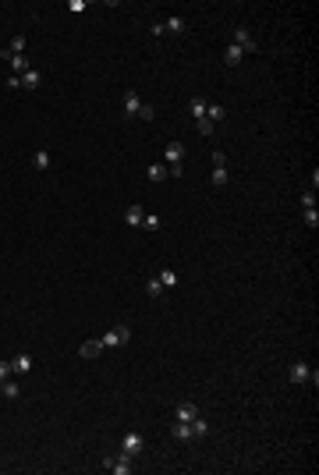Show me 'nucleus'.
I'll return each mask as SVG.
<instances>
[{"instance_id":"nucleus-1","label":"nucleus","mask_w":319,"mask_h":475,"mask_svg":"<svg viewBox=\"0 0 319 475\" xmlns=\"http://www.w3.org/2000/svg\"><path fill=\"white\" fill-rule=\"evenodd\" d=\"M128 340H131V326H128V323H117L114 330H107V333L99 337L103 348H121V344H128Z\"/></svg>"},{"instance_id":"nucleus-2","label":"nucleus","mask_w":319,"mask_h":475,"mask_svg":"<svg viewBox=\"0 0 319 475\" xmlns=\"http://www.w3.org/2000/svg\"><path fill=\"white\" fill-rule=\"evenodd\" d=\"M103 468L114 475H131V454H121V458H107Z\"/></svg>"},{"instance_id":"nucleus-3","label":"nucleus","mask_w":319,"mask_h":475,"mask_svg":"<svg viewBox=\"0 0 319 475\" xmlns=\"http://www.w3.org/2000/svg\"><path fill=\"white\" fill-rule=\"evenodd\" d=\"M234 46H238L241 54H255V39H252V32L241 25V29H234Z\"/></svg>"},{"instance_id":"nucleus-4","label":"nucleus","mask_w":319,"mask_h":475,"mask_svg":"<svg viewBox=\"0 0 319 475\" xmlns=\"http://www.w3.org/2000/svg\"><path fill=\"white\" fill-rule=\"evenodd\" d=\"M0 61H11L14 75H25V71H29V64H25V57H21V54H11V50H0Z\"/></svg>"},{"instance_id":"nucleus-5","label":"nucleus","mask_w":319,"mask_h":475,"mask_svg":"<svg viewBox=\"0 0 319 475\" xmlns=\"http://www.w3.org/2000/svg\"><path fill=\"white\" fill-rule=\"evenodd\" d=\"M309 373H312V369H309L305 362H295L287 376H291V383H309Z\"/></svg>"},{"instance_id":"nucleus-6","label":"nucleus","mask_w":319,"mask_h":475,"mask_svg":"<svg viewBox=\"0 0 319 475\" xmlns=\"http://www.w3.org/2000/svg\"><path fill=\"white\" fill-rule=\"evenodd\" d=\"M163 156H167V163H181V160H184V146H181V142H167Z\"/></svg>"},{"instance_id":"nucleus-7","label":"nucleus","mask_w":319,"mask_h":475,"mask_svg":"<svg viewBox=\"0 0 319 475\" xmlns=\"http://www.w3.org/2000/svg\"><path fill=\"white\" fill-rule=\"evenodd\" d=\"M39 85H43V75H39V71H32V68H29V71L21 75V89H29V92H36Z\"/></svg>"},{"instance_id":"nucleus-8","label":"nucleus","mask_w":319,"mask_h":475,"mask_svg":"<svg viewBox=\"0 0 319 475\" xmlns=\"http://www.w3.org/2000/svg\"><path fill=\"white\" fill-rule=\"evenodd\" d=\"M124 110H128L131 117H139V110H142V99H139V92H131V89L124 92Z\"/></svg>"},{"instance_id":"nucleus-9","label":"nucleus","mask_w":319,"mask_h":475,"mask_svg":"<svg viewBox=\"0 0 319 475\" xmlns=\"http://www.w3.org/2000/svg\"><path fill=\"white\" fill-rule=\"evenodd\" d=\"M124 454H131V458L142 454V436H139V433H128V436H124Z\"/></svg>"},{"instance_id":"nucleus-10","label":"nucleus","mask_w":319,"mask_h":475,"mask_svg":"<svg viewBox=\"0 0 319 475\" xmlns=\"http://www.w3.org/2000/svg\"><path fill=\"white\" fill-rule=\"evenodd\" d=\"M156 277H160V284H163V291H174V287L181 284V277H177L174 270H160Z\"/></svg>"},{"instance_id":"nucleus-11","label":"nucleus","mask_w":319,"mask_h":475,"mask_svg":"<svg viewBox=\"0 0 319 475\" xmlns=\"http://www.w3.org/2000/svg\"><path fill=\"white\" fill-rule=\"evenodd\" d=\"M78 355L82 358H99V355H103V344H99V340H85L78 348Z\"/></svg>"},{"instance_id":"nucleus-12","label":"nucleus","mask_w":319,"mask_h":475,"mask_svg":"<svg viewBox=\"0 0 319 475\" xmlns=\"http://www.w3.org/2000/svg\"><path fill=\"white\" fill-rule=\"evenodd\" d=\"M224 61H227V68H238L241 61H245V54H241L234 43H227V50H224Z\"/></svg>"},{"instance_id":"nucleus-13","label":"nucleus","mask_w":319,"mask_h":475,"mask_svg":"<svg viewBox=\"0 0 319 475\" xmlns=\"http://www.w3.org/2000/svg\"><path fill=\"white\" fill-rule=\"evenodd\" d=\"M184 29H188L184 18H170V21H163V32H170V36H184Z\"/></svg>"},{"instance_id":"nucleus-14","label":"nucleus","mask_w":319,"mask_h":475,"mask_svg":"<svg viewBox=\"0 0 319 475\" xmlns=\"http://www.w3.org/2000/svg\"><path fill=\"white\" fill-rule=\"evenodd\" d=\"M206 107H209V99L206 96H195L192 103H188V110H192V117L199 121V117H206Z\"/></svg>"},{"instance_id":"nucleus-15","label":"nucleus","mask_w":319,"mask_h":475,"mask_svg":"<svg viewBox=\"0 0 319 475\" xmlns=\"http://www.w3.org/2000/svg\"><path fill=\"white\" fill-rule=\"evenodd\" d=\"M195 415H199V411H195L192 401H181V404H177V422H192Z\"/></svg>"},{"instance_id":"nucleus-16","label":"nucleus","mask_w":319,"mask_h":475,"mask_svg":"<svg viewBox=\"0 0 319 475\" xmlns=\"http://www.w3.org/2000/svg\"><path fill=\"white\" fill-rule=\"evenodd\" d=\"M188 426H192V436H195V440H202V436H206V433H209V422H206V418H202V415H195V418H192V422H188Z\"/></svg>"},{"instance_id":"nucleus-17","label":"nucleus","mask_w":319,"mask_h":475,"mask_svg":"<svg viewBox=\"0 0 319 475\" xmlns=\"http://www.w3.org/2000/svg\"><path fill=\"white\" fill-rule=\"evenodd\" d=\"M174 440H181V443L195 440V436H192V426H188V422H177V426H174Z\"/></svg>"},{"instance_id":"nucleus-18","label":"nucleus","mask_w":319,"mask_h":475,"mask_svg":"<svg viewBox=\"0 0 319 475\" xmlns=\"http://www.w3.org/2000/svg\"><path fill=\"white\" fill-rule=\"evenodd\" d=\"M142 217H146V213H142V206H128V213H124V220H128L131 227H139V224H142Z\"/></svg>"},{"instance_id":"nucleus-19","label":"nucleus","mask_w":319,"mask_h":475,"mask_svg":"<svg viewBox=\"0 0 319 475\" xmlns=\"http://www.w3.org/2000/svg\"><path fill=\"white\" fill-rule=\"evenodd\" d=\"M0 394H4V397H11V401H14V397L21 394V387H18L14 380H4V383H0Z\"/></svg>"},{"instance_id":"nucleus-20","label":"nucleus","mask_w":319,"mask_h":475,"mask_svg":"<svg viewBox=\"0 0 319 475\" xmlns=\"http://www.w3.org/2000/svg\"><path fill=\"white\" fill-rule=\"evenodd\" d=\"M11 369H14V373H29V369H32V358H29V355H18V358L11 362Z\"/></svg>"},{"instance_id":"nucleus-21","label":"nucleus","mask_w":319,"mask_h":475,"mask_svg":"<svg viewBox=\"0 0 319 475\" xmlns=\"http://www.w3.org/2000/svg\"><path fill=\"white\" fill-rule=\"evenodd\" d=\"M149 181H167V163H153L149 167Z\"/></svg>"},{"instance_id":"nucleus-22","label":"nucleus","mask_w":319,"mask_h":475,"mask_svg":"<svg viewBox=\"0 0 319 475\" xmlns=\"http://www.w3.org/2000/svg\"><path fill=\"white\" fill-rule=\"evenodd\" d=\"M146 295H149V298H160V295H163V284H160V277H153V280L146 284Z\"/></svg>"},{"instance_id":"nucleus-23","label":"nucleus","mask_w":319,"mask_h":475,"mask_svg":"<svg viewBox=\"0 0 319 475\" xmlns=\"http://www.w3.org/2000/svg\"><path fill=\"white\" fill-rule=\"evenodd\" d=\"M206 117H209L213 124H217V121H224V107H217V103H209V107H206Z\"/></svg>"},{"instance_id":"nucleus-24","label":"nucleus","mask_w":319,"mask_h":475,"mask_svg":"<svg viewBox=\"0 0 319 475\" xmlns=\"http://www.w3.org/2000/svg\"><path fill=\"white\" fill-rule=\"evenodd\" d=\"M213 184H227V167H213Z\"/></svg>"},{"instance_id":"nucleus-25","label":"nucleus","mask_w":319,"mask_h":475,"mask_svg":"<svg viewBox=\"0 0 319 475\" xmlns=\"http://www.w3.org/2000/svg\"><path fill=\"white\" fill-rule=\"evenodd\" d=\"M36 167H39V170H46V167H50V153H46V149H39V153H36Z\"/></svg>"},{"instance_id":"nucleus-26","label":"nucleus","mask_w":319,"mask_h":475,"mask_svg":"<svg viewBox=\"0 0 319 475\" xmlns=\"http://www.w3.org/2000/svg\"><path fill=\"white\" fill-rule=\"evenodd\" d=\"M7 50H11V54H21V50H25V36H14V39H11V46H7Z\"/></svg>"},{"instance_id":"nucleus-27","label":"nucleus","mask_w":319,"mask_h":475,"mask_svg":"<svg viewBox=\"0 0 319 475\" xmlns=\"http://www.w3.org/2000/svg\"><path fill=\"white\" fill-rule=\"evenodd\" d=\"M213 128H217V124H213L209 117H199V131H202V135H213Z\"/></svg>"},{"instance_id":"nucleus-28","label":"nucleus","mask_w":319,"mask_h":475,"mask_svg":"<svg viewBox=\"0 0 319 475\" xmlns=\"http://www.w3.org/2000/svg\"><path fill=\"white\" fill-rule=\"evenodd\" d=\"M142 224H146L149 231H156V227H160V217H156V213H146V217H142Z\"/></svg>"},{"instance_id":"nucleus-29","label":"nucleus","mask_w":319,"mask_h":475,"mask_svg":"<svg viewBox=\"0 0 319 475\" xmlns=\"http://www.w3.org/2000/svg\"><path fill=\"white\" fill-rule=\"evenodd\" d=\"M305 224H309V227H319V213H316V206H312V209H305Z\"/></svg>"},{"instance_id":"nucleus-30","label":"nucleus","mask_w":319,"mask_h":475,"mask_svg":"<svg viewBox=\"0 0 319 475\" xmlns=\"http://www.w3.org/2000/svg\"><path fill=\"white\" fill-rule=\"evenodd\" d=\"M139 117H142V121H153V117H156V110H153L149 103H142V110H139Z\"/></svg>"},{"instance_id":"nucleus-31","label":"nucleus","mask_w":319,"mask_h":475,"mask_svg":"<svg viewBox=\"0 0 319 475\" xmlns=\"http://www.w3.org/2000/svg\"><path fill=\"white\" fill-rule=\"evenodd\" d=\"M181 174H184L181 163H167V177H181Z\"/></svg>"},{"instance_id":"nucleus-32","label":"nucleus","mask_w":319,"mask_h":475,"mask_svg":"<svg viewBox=\"0 0 319 475\" xmlns=\"http://www.w3.org/2000/svg\"><path fill=\"white\" fill-rule=\"evenodd\" d=\"M11 373H14V369H11V362H4V358H0V383H4V380H11Z\"/></svg>"},{"instance_id":"nucleus-33","label":"nucleus","mask_w":319,"mask_h":475,"mask_svg":"<svg viewBox=\"0 0 319 475\" xmlns=\"http://www.w3.org/2000/svg\"><path fill=\"white\" fill-rule=\"evenodd\" d=\"M302 206H305V209H312V206H316V195H312V192H305V195H302Z\"/></svg>"},{"instance_id":"nucleus-34","label":"nucleus","mask_w":319,"mask_h":475,"mask_svg":"<svg viewBox=\"0 0 319 475\" xmlns=\"http://www.w3.org/2000/svg\"><path fill=\"white\" fill-rule=\"evenodd\" d=\"M213 167H227V156H224V153H220V149H217V153H213Z\"/></svg>"},{"instance_id":"nucleus-35","label":"nucleus","mask_w":319,"mask_h":475,"mask_svg":"<svg viewBox=\"0 0 319 475\" xmlns=\"http://www.w3.org/2000/svg\"><path fill=\"white\" fill-rule=\"evenodd\" d=\"M7 89H21V75H11L7 78Z\"/></svg>"}]
</instances>
